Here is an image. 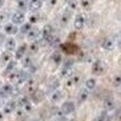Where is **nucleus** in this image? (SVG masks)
Here are the masks:
<instances>
[{
  "label": "nucleus",
  "instance_id": "1a4fd4ad",
  "mask_svg": "<svg viewBox=\"0 0 121 121\" xmlns=\"http://www.w3.org/2000/svg\"><path fill=\"white\" fill-rule=\"evenodd\" d=\"M3 45H4V48H5V51H8V52H15L17 44H16V40H15L13 37H5Z\"/></svg>",
  "mask_w": 121,
  "mask_h": 121
},
{
  "label": "nucleus",
  "instance_id": "9d476101",
  "mask_svg": "<svg viewBox=\"0 0 121 121\" xmlns=\"http://www.w3.org/2000/svg\"><path fill=\"white\" fill-rule=\"evenodd\" d=\"M16 107H17L16 101H7V103L1 107V109H3L4 114H9V113H13L15 110H16Z\"/></svg>",
  "mask_w": 121,
  "mask_h": 121
},
{
  "label": "nucleus",
  "instance_id": "c9c22d12",
  "mask_svg": "<svg viewBox=\"0 0 121 121\" xmlns=\"http://www.w3.org/2000/svg\"><path fill=\"white\" fill-rule=\"evenodd\" d=\"M1 107H3V104H1V101H0V109H1Z\"/></svg>",
  "mask_w": 121,
  "mask_h": 121
},
{
  "label": "nucleus",
  "instance_id": "f3484780",
  "mask_svg": "<svg viewBox=\"0 0 121 121\" xmlns=\"http://www.w3.org/2000/svg\"><path fill=\"white\" fill-rule=\"evenodd\" d=\"M72 71H73V67H72V63H69V64H65L64 67L61 68V71H60V75L61 77H69L72 73Z\"/></svg>",
  "mask_w": 121,
  "mask_h": 121
},
{
  "label": "nucleus",
  "instance_id": "423d86ee",
  "mask_svg": "<svg viewBox=\"0 0 121 121\" xmlns=\"http://www.w3.org/2000/svg\"><path fill=\"white\" fill-rule=\"evenodd\" d=\"M64 92L61 91V89H55V91H52V93H51V96H49V99H51V101L53 104H57V103H60V101H63V99H64Z\"/></svg>",
  "mask_w": 121,
  "mask_h": 121
},
{
  "label": "nucleus",
  "instance_id": "a878e982",
  "mask_svg": "<svg viewBox=\"0 0 121 121\" xmlns=\"http://www.w3.org/2000/svg\"><path fill=\"white\" fill-rule=\"evenodd\" d=\"M95 121H109V116H108V113L104 110L101 114H99L96 118H95Z\"/></svg>",
  "mask_w": 121,
  "mask_h": 121
},
{
  "label": "nucleus",
  "instance_id": "7c9ffc66",
  "mask_svg": "<svg viewBox=\"0 0 121 121\" xmlns=\"http://www.w3.org/2000/svg\"><path fill=\"white\" fill-rule=\"evenodd\" d=\"M52 59H53V61H55V64H60L61 63V55L60 53H55L53 56H52Z\"/></svg>",
  "mask_w": 121,
  "mask_h": 121
},
{
  "label": "nucleus",
  "instance_id": "473e14b6",
  "mask_svg": "<svg viewBox=\"0 0 121 121\" xmlns=\"http://www.w3.org/2000/svg\"><path fill=\"white\" fill-rule=\"evenodd\" d=\"M4 40H5V35L4 33H0V47H3Z\"/></svg>",
  "mask_w": 121,
  "mask_h": 121
},
{
  "label": "nucleus",
  "instance_id": "393cba45",
  "mask_svg": "<svg viewBox=\"0 0 121 121\" xmlns=\"http://www.w3.org/2000/svg\"><path fill=\"white\" fill-rule=\"evenodd\" d=\"M11 52H8V51H5V53H3L1 55V63H4V64H7L8 61H11L12 59H11Z\"/></svg>",
  "mask_w": 121,
  "mask_h": 121
},
{
  "label": "nucleus",
  "instance_id": "f704fd0d",
  "mask_svg": "<svg viewBox=\"0 0 121 121\" xmlns=\"http://www.w3.org/2000/svg\"><path fill=\"white\" fill-rule=\"evenodd\" d=\"M4 1H5V0H0V8H1V7L4 5Z\"/></svg>",
  "mask_w": 121,
  "mask_h": 121
},
{
  "label": "nucleus",
  "instance_id": "aec40b11",
  "mask_svg": "<svg viewBox=\"0 0 121 121\" xmlns=\"http://www.w3.org/2000/svg\"><path fill=\"white\" fill-rule=\"evenodd\" d=\"M96 86H97V80L96 78L91 77V78H88V80L85 81V89H88L89 92L93 91V89H96Z\"/></svg>",
  "mask_w": 121,
  "mask_h": 121
},
{
  "label": "nucleus",
  "instance_id": "39448f33",
  "mask_svg": "<svg viewBox=\"0 0 121 121\" xmlns=\"http://www.w3.org/2000/svg\"><path fill=\"white\" fill-rule=\"evenodd\" d=\"M25 22V12L24 11H20V9H17L16 12H13V15H12V22L15 25H22L23 23Z\"/></svg>",
  "mask_w": 121,
  "mask_h": 121
},
{
  "label": "nucleus",
  "instance_id": "2f4dec72",
  "mask_svg": "<svg viewBox=\"0 0 121 121\" xmlns=\"http://www.w3.org/2000/svg\"><path fill=\"white\" fill-rule=\"evenodd\" d=\"M68 3L71 4L69 5V9H76V5H78V3L76 0H68Z\"/></svg>",
  "mask_w": 121,
  "mask_h": 121
},
{
  "label": "nucleus",
  "instance_id": "20e7f679",
  "mask_svg": "<svg viewBox=\"0 0 121 121\" xmlns=\"http://www.w3.org/2000/svg\"><path fill=\"white\" fill-rule=\"evenodd\" d=\"M60 110L65 114V116L72 114L76 110V104L73 103V101H64L63 105H61V108H60Z\"/></svg>",
  "mask_w": 121,
  "mask_h": 121
},
{
  "label": "nucleus",
  "instance_id": "f03ea898",
  "mask_svg": "<svg viewBox=\"0 0 121 121\" xmlns=\"http://www.w3.org/2000/svg\"><path fill=\"white\" fill-rule=\"evenodd\" d=\"M105 69H107V67H105V64H104L101 60H96L92 64V73L96 75V76L103 75L104 72H105Z\"/></svg>",
  "mask_w": 121,
  "mask_h": 121
},
{
  "label": "nucleus",
  "instance_id": "6e6552de",
  "mask_svg": "<svg viewBox=\"0 0 121 121\" xmlns=\"http://www.w3.org/2000/svg\"><path fill=\"white\" fill-rule=\"evenodd\" d=\"M73 27H75L76 29L84 28V27H85V15H82V13L76 15L75 20H73Z\"/></svg>",
  "mask_w": 121,
  "mask_h": 121
},
{
  "label": "nucleus",
  "instance_id": "0eeeda50",
  "mask_svg": "<svg viewBox=\"0 0 121 121\" xmlns=\"http://www.w3.org/2000/svg\"><path fill=\"white\" fill-rule=\"evenodd\" d=\"M4 29V35L7 36H15L16 33H19V27L17 25H15L13 23H8L3 27Z\"/></svg>",
  "mask_w": 121,
  "mask_h": 121
},
{
  "label": "nucleus",
  "instance_id": "a211bd4d",
  "mask_svg": "<svg viewBox=\"0 0 121 121\" xmlns=\"http://www.w3.org/2000/svg\"><path fill=\"white\" fill-rule=\"evenodd\" d=\"M15 69H16V61H15V60L8 61L7 67H5V69H4V72H3V76H8L9 73H12Z\"/></svg>",
  "mask_w": 121,
  "mask_h": 121
},
{
  "label": "nucleus",
  "instance_id": "e433bc0d",
  "mask_svg": "<svg viewBox=\"0 0 121 121\" xmlns=\"http://www.w3.org/2000/svg\"><path fill=\"white\" fill-rule=\"evenodd\" d=\"M1 85H3V84H1V81H0V86H1Z\"/></svg>",
  "mask_w": 121,
  "mask_h": 121
},
{
  "label": "nucleus",
  "instance_id": "f8f14e48",
  "mask_svg": "<svg viewBox=\"0 0 121 121\" xmlns=\"http://www.w3.org/2000/svg\"><path fill=\"white\" fill-rule=\"evenodd\" d=\"M103 107H104V110L105 112H112V110L116 109V104H114V100L108 97L103 101Z\"/></svg>",
  "mask_w": 121,
  "mask_h": 121
},
{
  "label": "nucleus",
  "instance_id": "ddd939ff",
  "mask_svg": "<svg viewBox=\"0 0 121 121\" xmlns=\"http://www.w3.org/2000/svg\"><path fill=\"white\" fill-rule=\"evenodd\" d=\"M101 48L105 49V51H112L114 48L113 40L110 39V37H104V39L101 40Z\"/></svg>",
  "mask_w": 121,
  "mask_h": 121
},
{
  "label": "nucleus",
  "instance_id": "c85d7f7f",
  "mask_svg": "<svg viewBox=\"0 0 121 121\" xmlns=\"http://www.w3.org/2000/svg\"><path fill=\"white\" fill-rule=\"evenodd\" d=\"M112 84H113V86L114 88H118V86L121 85V77L118 75H116L113 77V80H112Z\"/></svg>",
  "mask_w": 121,
  "mask_h": 121
},
{
  "label": "nucleus",
  "instance_id": "72a5a7b5",
  "mask_svg": "<svg viewBox=\"0 0 121 121\" xmlns=\"http://www.w3.org/2000/svg\"><path fill=\"white\" fill-rule=\"evenodd\" d=\"M37 49H39V48H37V44H32V48H31V51H32V52H37Z\"/></svg>",
  "mask_w": 121,
  "mask_h": 121
},
{
  "label": "nucleus",
  "instance_id": "bb28decb",
  "mask_svg": "<svg viewBox=\"0 0 121 121\" xmlns=\"http://www.w3.org/2000/svg\"><path fill=\"white\" fill-rule=\"evenodd\" d=\"M59 85H60V81H59V78H52L49 82V88L52 89V91H55V89L59 88Z\"/></svg>",
  "mask_w": 121,
  "mask_h": 121
},
{
  "label": "nucleus",
  "instance_id": "9b49d317",
  "mask_svg": "<svg viewBox=\"0 0 121 121\" xmlns=\"http://www.w3.org/2000/svg\"><path fill=\"white\" fill-rule=\"evenodd\" d=\"M27 49H28V45H27V44H22L20 47H16V49H15V57H16L17 60H22L23 57L25 56Z\"/></svg>",
  "mask_w": 121,
  "mask_h": 121
},
{
  "label": "nucleus",
  "instance_id": "7ed1b4c3",
  "mask_svg": "<svg viewBox=\"0 0 121 121\" xmlns=\"http://www.w3.org/2000/svg\"><path fill=\"white\" fill-rule=\"evenodd\" d=\"M44 99H45V93L41 89H33L31 93V100L33 104H40Z\"/></svg>",
  "mask_w": 121,
  "mask_h": 121
},
{
  "label": "nucleus",
  "instance_id": "c756f323",
  "mask_svg": "<svg viewBox=\"0 0 121 121\" xmlns=\"http://www.w3.org/2000/svg\"><path fill=\"white\" fill-rule=\"evenodd\" d=\"M17 4H19V9H20V11H24L25 8H27L28 1H27V0H17Z\"/></svg>",
  "mask_w": 121,
  "mask_h": 121
},
{
  "label": "nucleus",
  "instance_id": "4468645a",
  "mask_svg": "<svg viewBox=\"0 0 121 121\" xmlns=\"http://www.w3.org/2000/svg\"><path fill=\"white\" fill-rule=\"evenodd\" d=\"M89 99V91L85 88H82L78 91V95H77V101L78 104H82V103H85L86 100Z\"/></svg>",
  "mask_w": 121,
  "mask_h": 121
},
{
  "label": "nucleus",
  "instance_id": "b1692460",
  "mask_svg": "<svg viewBox=\"0 0 121 121\" xmlns=\"http://www.w3.org/2000/svg\"><path fill=\"white\" fill-rule=\"evenodd\" d=\"M31 29H32V24H31V23H27V24H24V23H23V24H22V28L19 29V32L28 33Z\"/></svg>",
  "mask_w": 121,
  "mask_h": 121
},
{
  "label": "nucleus",
  "instance_id": "cd10ccee",
  "mask_svg": "<svg viewBox=\"0 0 121 121\" xmlns=\"http://www.w3.org/2000/svg\"><path fill=\"white\" fill-rule=\"evenodd\" d=\"M80 5L84 9H89V8L92 7V0H80Z\"/></svg>",
  "mask_w": 121,
  "mask_h": 121
},
{
  "label": "nucleus",
  "instance_id": "6ab92c4d",
  "mask_svg": "<svg viewBox=\"0 0 121 121\" xmlns=\"http://www.w3.org/2000/svg\"><path fill=\"white\" fill-rule=\"evenodd\" d=\"M28 5L32 11H39L41 5H43V0H29Z\"/></svg>",
  "mask_w": 121,
  "mask_h": 121
},
{
  "label": "nucleus",
  "instance_id": "dca6fc26",
  "mask_svg": "<svg viewBox=\"0 0 121 121\" xmlns=\"http://www.w3.org/2000/svg\"><path fill=\"white\" fill-rule=\"evenodd\" d=\"M78 81H80V76H69V77H67V82H65V85L68 86V88H75V86H77Z\"/></svg>",
  "mask_w": 121,
  "mask_h": 121
},
{
  "label": "nucleus",
  "instance_id": "f257e3e1",
  "mask_svg": "<svg viewBox=\"0 0 121 121\" xmlns=\"http://www.w3.org/2000/svg\"><path fill=\"white\" fill-rule=\"evenodd\" d=\"M13 95V85L7 82L4 85L0 86V99L1 100H5V99H9V97Z\"/></svg>",
  "mask_w": 121,
  "mask_h": 121
},
{
  "label": "nucleus",
  "instance_id": "412c9836",
  "mask_svg": "<svg viewBox=\"0 0 121 121\" xmlns=\"http://www.w3.org/2000/svg\"><path fill=\"white\" fill-rule=\"evenodd\" d=\"M97 16L96 15H92V16H89V17H85V24H88L89 28H95L97 25Z\"/></svg>",
  "mask_w": 121,
  "mask_h": 121
},
{
  "label": "nucleus",
  "instance_id": "4be33fe9",
  "mask_svg": "<svg viewBox=\"0 0 121 121\" xmlns=\"http://www.w3.org/2000/svg\"><path fill=\"white\" fill-rule=\"evenodd\" d=\"M27 35H28V37L31 40H36V39H39V36H41V31L35 28V27H32V29H31Z\"/></svg>",
  "mask_w": 121,
  "mask_h": 121
},
{
  "label": "nucleus",
  "instance_id": "5701e85b",
  "mask_svg": "<svg viewBox=\"0 0 121 121\" xmlns=\"http://www.w3.org/2000/svg\"><path fill=\"white\" fill-rule=\"evenodd\" d=\"M22 61H23V67L25 68V69H28V68H31L32 67V64H33V60L31 59V57H23L22 59Z\"/></svg>",
  "mask_w": 121,
  "mask_h": 121
},
{
  "label": "nucleus",
  "instance_id": "2eb2a0df",
  "mask_svg": "<svg viewBox=\"0 0 121 121\" xmlns=\"http://www.w3.org/2000/svg\"><path fill=\"white\" fill-rule=\"evenodd\" d=\"M69 20H71V11H69V9H67V11H65L64 13L60 16L59 23H60L61 27H67L68 23H69Z\"/></svg>",
  "mask_w": 121,
  "mask_h": 121
}]
</instances>
